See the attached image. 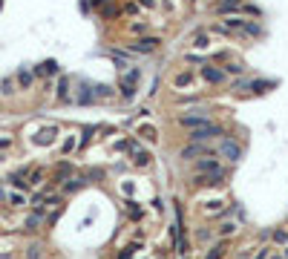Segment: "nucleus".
<instances>
[{
    "instance_id": "1",
    "label": "nucleus",
    "mask_w": 288,
    "mask_h": 259,
    "mask_svg": "<svg viewBox=\"0 0 288 259\" xmlns=\"http://www.w3.org/2000/svg\"><path fill=\"white\" fill-rule=\"evenodd\" d=\"M213 136H225L219 124H202V127L190 130V136H187V138H190V144H207Z\"/></svg>"
},
{
    "instance_id": "2",
    "label": "nucleus",
    "mask_w": 288,
    "mask_h": 259,
    "mask_svg": "<svg viewBox=\"0 0 288 259\" xmlns=\"http://www.w3.org/2000/svg\"><path fill=\"white\" fill-rule=\"evenodd\" d=\"M219 156L225 158V162H230V164H239L242 162V147L233 138H222V144H219Z\"/></svg>"
},
{
    "instance_id": "3",
    "label": "nucleus",
    "mask_w": 288,
    "mask_h": 259,
    "mask_svg": "<svg viewBox=\"0 0 288 259\" xmlns=\"http://www.w3.org/2000/svg\"><path fill=\"white\" fill-rule=\"evenodd\" d=\"M159 38H138L136 44H127V52H136V55H153L159 49Z\"/></svg>"
},
{
    "instance_id": "4",
    "label": "nucleus",
    "mask_w": 288,
    "mask_h": 259,
    "mask_svg": "<svg viewBox=\"0 0 288 259\" xmlns=\"http://www.w3.org/2000/svg\"><path fill=\"white\" fill-rule=\"evenodd\" d=\"M196 173H205V176H225V167L219 164L216 158H199L196 162Z\"/></svg>"
},
{
    "instance_id": "5",
    "label": "nucleus",
    "mask_w": 288,
    "mask_h": 259,
    "mask_svg": "<svg viewBox=\"0 0 288 259\" xmlns=\"http://www.w3.org/2000/svg\"><path fill=\"white\" fill-rule=\"evenodd\" d=\"M199 75H202V81H207V84H225V70L222 66H213V64H205L202 70H199Z\"/></svg>"
},
{
    "instance_id": "6",
    "label": "nucleus",
    "mask_w": 288,
    "mask_h": 259,
    "mask_svg": "<svg viewBox=\"0 0 288 259\" xmlns=\"http://www.w3.org/2000/svg\"><path fill=\"white\" fill-rule=\"evenodd\" d=\"M207 153H210L207 144H187V147L182 150V158L184 162H199V158H205Z\"/></svg>"
},
{
    "instance_id": "7",
    "label": "nucleus",
    "mask_w": 288,
    "mask_h": 259,
    "mask_svg": "<svg viewBox=\"0 0 288 259\" xmlns=\"http://www.w3.org/2000/svg\"><path fill=\"white\" fill-rule=\"evenodd\" d=\"M202 124H210V118H207V112H193V116H182L179 118V127H187V130H196L202 127Z\"/></svg>"
},
{
    "instance_id": "8",
    "label": "nucleus",
    "mask_w": 288,
    "mask_h": 259,
    "mask_svg": "<svg viewBox=\"0 0 288 259\" xmlns=\"http://www.w3.org/2000/svg\"><path fill=\"white\" fill-rule=\"evenodd\" d=\"M136 81H138V70H130L124 75V81H121V95L133 101V95H136Z\"/></svg>"
},
{
    "instance_id": "9",
    "label": "nucleus",
    "mask_w": 288,
    "mask_h": 259,
    "mask_svg": "<svg viewBox=\"0 0 288 259\" xmlns=\"http://www.w3.org/2000/svg\"><path fill=\"white\" fill-rule=\"evenodd\" d=\"M222 182H225V176H205V173H196L193 176L196 188H216V184H222Z\"/></svg>"
},
{
    "instance_id": "10",
    "label": "nucleus",
    "mask_w": 288,
    "mask_h": 259,
    "mask_svg": "<svg viewBox=\"0 0 288 259\" xmlns=\"http://www.w3.org/2000/svg\"><path fill=\"white\" fill-rule=\"evenodd\" d=\"M228 256V242L222 239V242H216V245H210V250L205 254V259H225Z\"/></svg>"
},
{
    "instance_id": "11",
    "label": "nucleus",
    "mask_w": 288,
    "mask_h": 259,
    "mask_svg": "<svg viewBox=\"0 0 288 259\" xmlns=\"http://www.w3.org/2000/svg\"><path fill=\"white\" fill-rule=\"evenodd\" d=\"M138 138H141V142H147V144H156V142H159V130L150 127V124H144V127H138Z\"/></svg>"
},
{
    "instance_id": "12",
    "label": "nucleus",
    "mask_w": 288,
    "mask_h": 259,
    "mask_svg": "<svg viewBox=\"0 0 288 259\" xmlns=\"http://www.w3.org/2000/svg\"><path fill=\"white\" fill-rule=\"evenodd\" d=\"M6 204H9L12 210H21V208H26L29 202H26V196L18 190V193H6Z\"/></svg>"
},
{
    "instance_id": "13",
    "label": "nucleus",
    "mask_w": 288,
    "mask_h": 259,
    "mask_svg": "<svg viewBox=\"0 0 288 259\" xmlns=\"http://www.w3.org/2000/svg\"><path fill=\"white\" fill-rule=\"evenodd\" d=\"M32 75H35V78H44V75H58V64H55V60H44L41 66H35Z\"/></svg>"
},
{
    "instance_id": "14",
    "label": "nucleus",
    "mask_w": 288,
    "mask_h": 259,
    "mask_svg": "<svg viewBox=\"0 0 288 259\" xmlns=\"http://www.w3.org/2000/svg\"><path fill=\"white\" fill-rule=\"evenodd\" d=\"M41 224H44V213H41V210H35L32 216H26V222H23V228H26L29 234H35V230H38Z\"/></svg>"
},
{
    "instance_id": "15",
    "label": "nucleus",
    "mask_w": 288,
    "mask_h": 259,
    "mask_svg": "<svg viewBox=\"0 0 288 259\" xmlns=\"http://www.w3.org/2000/svg\"><path fill=\"white\" fill-rule=\"evenodd\" d=\"M15 84L21 86V90H32V84H35V75L32 72H26V70H21L18 75H15Z\"/></svg>"
},
{
    "instance_id": "16",
    "label": "nucleus",
    "mask_w": 288,
    "mask_h": 259,
    "mask_svg": "<svg viewBox=\"0 0 288 259\" xmlns=\"http://www.w3.org/2000/svg\"><path fill=\"white\" fill-rule=\"evenodd\" d=\"M55 136H58V127H46V130H41V132L35 136V142L38 144H52L55 142Z\"/></svg>"
},
{
    "instance_id": "17",
    "label": "nucleus",
    "mask_w": 288,
    "mask_h": 259,
    "mask_svg": "<svg viewBox=\"0 0 288 259\" xmlns=\"http://www.w3.org/2000/svg\"><path fill=\"white\" fill-rule=\"evenodd\" d=\"M75 101H78V104H92V101H95V92H92V86H78V95H75Z\"/></svg>"
},
{
    "instance_id": "18",
    "label": "nucleus",
    "mask_w": 288,
    "mask_h": 259,
    "mask_svg": "<svg viewBox=\"0 0 288 259\" xmlns=\"http://www.w3.org/2000/svg\"><path fill=\"white\" fill-rule=\"evenodd\" d=\"M193 84V72H179L176 78H173V86L176 90H184V86H190Z\"/></svg>"
},
{
    "instance_id": "19",
    "label": "nucleus",
    "mask_w": 288,
    "mask_h": 259,
    "mask_svg": "<svg viewBox=\"0 0 288 259\" xmlns=\"http://www.w3.org/2000/svg\"><path fill=\"white\" fill-rule=\"evenodd\" d=\"M87 184V178L84 176H72V178H67V184H64V193H75V190H81Z\"/></svg>"
},
{
    "instance_id": "20",
    "label": "nucleus",
    "mask_w": 288,
    "mask_h": 259,
    "mask_svg": "<svg viewBox=\"0 0 288 259\" xmlns=\"http://www.w3.org/2000/svg\"><path fill=\"white\" fill-rule=\"evenodd\" d=\"M92 92H95V98H115V86L98 84V86H92Z\"/></svg>"
},
{
    "instance_id": "21",
    "label": "nucleus",
    "mask_w": 288,
    "mask_h": 259,
    "mask_svg": "<svg viewBox=\"0 0 288 259\" xmlns=\"http://www.w3.org/2000/svg\"><path fill=\"white\" fill-rule=\"evenodd\" d=\"M75 147H78V138H75V136H67V138H64V144H61V156H64V158H67V156H72V153H75Z\"/></svg>"
},
{
    "instance_id": "22",
    "label": "nucleus",
    "mask_w": 288,
    "mask_h": 259,
    "mask_svg": "<svg viewBox=\"0 0 288 259\" xmlns=\"http://www.w3.org/2000/svg\"><path fill=\"white\" fill-rule=\"evenodd\" d=\"M136 250H138V242H130L115 254V259H136Z\"/></svg>"
},
{
    "instance_id": "23",
    "label": "nucleus",
    "mask_w": 288,
    "mask_h": 259,
    "mask_svg": "<svg viewBox=\"0 0 288 259\" xmlns=\"http://www.w3.org/2000/svg\"><path fill=\"white\" fill-rule=\"evenodd\" d=\"M15 86H18L15 78H3V81H0V95H3V98H12V95H15Z\"/></svg>"
},
{
    "instance_id": "24",
    "label": "nucleus",
    "mask_w": 288,
    "mask_h": 259,
    "mask_svg": "<svg viewBox=\"0 0 288 259\" xmlns=\"http://www.w3.org/2000/svg\"><path fill=\"white\" fill-rule=\"evenodd\" d=\"M55 95H58V101H69V78H61V81H58Z\"/></svg>"
},
{
    "instance_id": "25",
    "label": "nucleus",
    "mask_w": 288,
    "mask_h": 259,
    "mask_svg": "<svg viewBox=\"0 0 288 259\" xmlns=\"http://www.w3.org/2000/svg\"><path fill=\"white\" fill-rule=\"evenodd\" d=\"M133 164H136L138 170H144V167H150V164H153V158H150V153L138 150V153H136V158H133Z\"/></svg>"
},
{
    "instance_id": "26",
    "label": "nucleus",
    "mask_w": 288,
    "mask_h": 259,
    "mask_svg": "<svg viewBox=\"0 0 288 259\" xmlns=\"http://www.w3.org/2000/svg\"><path fill=\"white\" fill-rule=\"evenodd\" d=\"M44 178H46L44 170H32V173L26 176V184H29V188H38V184H44Z\"/></svg>"
},
{
    "instance_id": "27",
    "label": "nucleus",
    "mask_w": 288,
    "mask_h": 259,
    "mask_svg": "<svg viewBox=\"0 0 288 259\" xmlns=\"http://www.w3.org/2000/svg\"><path fill=\"white\" fill-rule=\"evenodd\" d=\"M26 259H44V248H41V242H32V245L26 248V254H23Z\"/></svg>"
},
{
    "instance_id": "28",
    "label": "nucleus",
    "mask_w": 288,
    "mask_h": 259,
    "mask_svg": "<svg viewBox=\"0 0 288 259\" xmlns=\"http://www.w3.org/2000/svg\"><path fill=\"white\" fill-rule=\"evenodd\" d=\"M236 230H239V228H236L233 222H225L222 228H219V236H222V239H228V236H233Z\"/></svg>"
},
{
    "instance_id": "29",
    "label": "nucleus",
    "mask_w": 288,
    "mask_h": 259,
    "mask_svg": "<svg viewBox=\"0 0 288 259\" xmlns=\"http://www.w3.org/2000/svg\"><path fill=\"white\" fill-rule=\"evenodd\" d=\"M271 239H274L276 245H285V248H288V230H285V228H279V230H274V236H271Z\"/></svg>"
},
{
    "instance_id": "30",
    "label": "nucleus",
    "mask_w": 288,
    "mask_h": 259,
    "mask_svg": "<svg viewBox=\"0 0 288 259\" xmlns=\"http://www.w3.org/2000/svg\"><path fill=\"white\" fill-rule=\"evenodd\" d=\"M242 6L239 3H219V14H233V12H239Z\"/></svg>"
},
{
    "instance_id": "31",
    "label": "nucleus",
    "mask_w": 288,
    "mask_h": 259,
    "mask_svg": "<svg viewBox=\"0 0 288 259\" xmlns=\"http://www.w3.org/2000/svg\"><path fill=\"white\" fill-rule=\"evenodd\" d=\"M127 216H130L133 222H138V219H141V208H138L136 202H130V204H127Z\"/></svg>"
},
{
    "instance_id": "32",
    "label": "nucleus",
    "mask_w": 288,
    "mask_h": 259,
    "mask_svg": "<svg viewBox=\"0 0 288 259\" xmlns=\"http://www.w3.org/2000/svg\"><path fill=\"white\" fill-rule=\"evenodd\" d=\"M268 90H271V84H268V81H253L251 84V92H256V95L268 92Z\"/></svg>"
},
{
    "instance_id": "33",
    "label": "nucleus",
    "mask_w": 288,
    "mask_h": 259,
    "mask_svg": "<svg viewBox=\"0 0 288 259\" xmlns=\"http://www.w3.org/2000/svg\"><path fill=\"white\" fill-rule=\"evenodd\" d=\"M12 144H15V138H12L9 132H0V153H3V150H12Z\"/></svg>"
},
{
    "instance_id": "34",
    "label": "nucleus",
    "mask_w": 288,
    "mask_h": 259,
    "mask_svg": "<svg viewBox=\"0 0 288 259\" xmlns=\"http://www.w3.org/2000/svg\"><path fill=\"white\" fill-rule=\"evenodd\" d=\"M242 72H245L242 64H228V66H225V75H242Z\"/></svg>"
},
{
    "instance_id": "35",
    "label": "nucleus",
    "mask_w": 288,
    "mask_h": 259,
    "mask_svg": "<svg viewBox=\"0 0 288 259\" xmlns=\"http://www.w3.org/2000/svg\"><path fill=\"white\" fill-rule=\"evenodd\" d=\"M210 236H213V234H210L207 228H205V230H196V239H199V242H210Z\"/></svg>"
},
{
    "instance_id": "36",
    "label": "nucleus",
    "mask_w": 288,
    "mask_h": 259,
    "mask_svg": "<svg viewBox=\"0 0 288 259\" xmlns=\"http://www.w3.org/2000/svg\"><path fill=\"white\" fill-rule=\"evenodd\" d=\"M144 29H147V26H144V24H133V26H130V32H133V35H141Z\"/></svg>"
},
{
    "instance_id": "37",
    "label": "nucleus",
    "mask_w": 288,
    "mask_h": 259,
    "mask_svg": "<svg viewBox=\"0 0 288 259\" xmlns=\"http://www.w3.org/2000/svg\"><path fill=\"white\" fill-rule=\"evenodd\" d=\"M193 46H199V49H202V46H207V38H205V35H196Z\"/></svg>"
},
{
    "instance_id": "38",
    "label": "nucleus",
    "mask_w": 288,
    "mask_h": 259,
    "mask_svg": "<svg viewBox=\"0 0 288 259\" xmlns=\"http://www.w3.org/2000/svg\"><path fill=\"white\" fill-rule=\"evenodd\" d=\"M138 6H144V9H156L159 3H156V0H138Z\"/></svg>"
},
{
    "instance_id": "39",
    "label": "nucleus",
    "mask_w": 288,
    "mask_h": 259,
    "mask_svg": "<svg viewBox=\"0 0 288 259\" xmlns=\"http://www.w3.org/2000/svg\"><path fill=\"white\" fill-rule=\"evenodd\" d=\"M268 259H282V254H268Z\"/></svg>"
},
{
    "instance_id": "40",
    "label": "nucleus",
    "mask_w": 288,
    "mask_h": 259,
    "mask_svg": "<svg viewBox=\"0 0 288 259\" xmlns=\"http://www.w3.org/2000/svg\"><path fill=\"white\" fill-rule=\"evenodd\" d=\"M282 259H288V248H282Z\"/></svg>"
},
{
    "instance_id": "41",
    "label": "nucleus",
    "mask_w": 288,
    "mask_h": 259,
    "mask_svg": "<svg viewBox=\"0 0 288 259\" xmlns=\"http://www.w3.org/2000/svg\"><path fill=\"white\" fill-rule=\"evenodd\" d=\"M222 3H239V0H222Z\"/></svg>"
}]
</instances>
